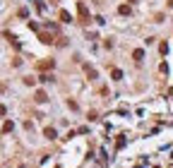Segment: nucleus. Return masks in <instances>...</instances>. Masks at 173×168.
<instances>
[{"label":"nucleus","mask_w":173,"mask_h":168,"mask_svg":"<svg viewBox=\"0 0 173 168\" xmlns=\"http://www.w3.org/2000/svg\"><path fill=\"white\" fill-rule=\"evenodd\" d=\"M36 101H39V103H43V101H48V96H46V91H36Z\"/></svg>","instance_id":"f257e3e1"},{"label":"nucleus","mask_w":173,"mask_h":168,"mask_svg":"<svg viewBox=\"0 0 173 168\" xmlns=\"http://www.w3.org/2000/svg\"><path fill=\"white\" fill-rule=\"evenodd\" d=\"M132 58H135V60H142V58H144V50H142V48H137V50L132 53Z\"/></svg>","instance_id":"f03ea898"},{"label":"nucleus","mask_w":173,"mask_h":168,"mask_svg":"<svg viewBox=\"0 0 173 168\" xmlns=\"http://www.w3.org/2000/svg\"><path fill=\"white\" fill-rule=\"evenodd\" d=\"M60 19H63V22H72V17H70V12L63 10V12H60Z\"/></svg>","instance_id":"7ed1b4c3"},{"label":"nucleus","mask_w":173,"mask_h":168,"mask_svg":"<svg viewBox=\"0 0 173 168\" xmlns=\"http://www.w3.org/2000/svg\"><path fill=\"white\" fill-rule=\"evenodd\" d=\"M46 137H48V139H56V130L48 127V130H46Z\"/></svg>","instance_id":"20e7f679"},{"label":"nucleus","mask_w":173,"mask_h":168,"mask_svg":"<svg viewBox=\"0 0 173 168\" xmlns=\"http://www.w3.org/2000/svg\"><path fill=\"white\" fill-rule=\"evenodd\" d=\"M111 77H113V79H123V72H120V70H113Z\"/></svg>","instance_id":"39448f33"},{"label":"nucleus","mask_w":173,"mask_h":168,"mask_svg":"<svg viewBox=\"0 0 173 168\" xmlns=\"http://www.w3.org/2000/svg\"><path fill=\"white\" fill-rule=\"evenodd\" d=\"M120 14H130V5H120Z\"/></svg>","instance_id":"423d86ee"}]
</instances>
